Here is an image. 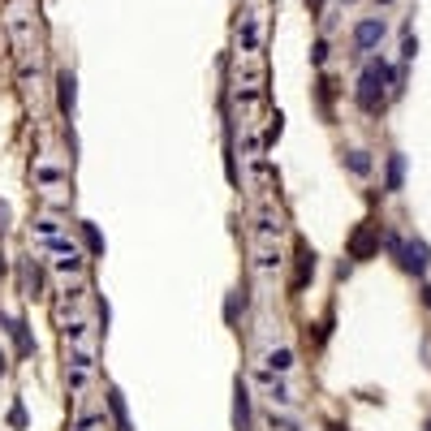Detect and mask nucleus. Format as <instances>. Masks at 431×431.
<instances>
[{
  "label": "nucleus",
  "instance_id": "obj_23",
  "mask_svg": "<svg viewBox=\"0 0 431 431\" xmlns=\"http://www.w3.org/2000/svg\"><path fill=\"white\" fill-rule=\"evenodd\" d=\"M427 431H431V422H427Z\"/></svg>",
  "mask_w": 431,
  "mask_h": 431
},
{
  "label": "nucleus",
  "instance_id": "obj_2",
  "mask_svg": "<svg viewBox=\"0 0 431 431\" xmlns=\"http://www.w3.org/2000/svg\"><path fill=\"white\" fill-rule=\"evenodd\" d=\"M384 242H388V250L397 254V263L405 267V272H414V276H422V272H427V242H422V237H410V242H401L397 233H388Z\"/></svg>",
  "mask_w": 431,
  "mask_h": 431
},
{
  "label": "nucleus",
  "instance_id": "obj_12",
  "mask_svg": "<svg viewBox=\"0 0 431 431\" xmlns=\"http://www.w3.org/2000/svg\"><path fill=\"white\" fill-rule=\"evenodd\" d=\"M293 366V349H272L267 354V371H289Z\"/></svg>",
  "mask_w": 431,
  "mask_h": 431
},
{
  "label": "nucleus",
  "instance_id": "obj_19",
  "mask_svg": "<svg viewBox=\"0 0 431 431\" xmlns=\"http://www.w3.org/2000/svg\"><path fill=\"white\" fill-rule=\"evenodd\" d=\"M319 5H323V0H310V9H319Z\"/></svg>",
  "mask_w": 431,
  "mask_h": 431
},
{
  "label": "nucleus",
  "instance_id": "obj_22",
  "mask_svg": "<svg viewBox=\"0 0 431 431\" xmlns=\"http://www.w3.org/2000/svg\"><path fill=\"white\" fill-rule=\"evenodd\" d=\"M380 5H388V0H380Z\"/></svg>",
  "mask_w": 431,
  "mask_h": 431
},
{
  "label": "nucleus",
  "instance_id": "obj_17",
  "mask_svg": "<svg viewBox=\"0 0 431 431\" xmlns=\"http://www.w3.org/2000/svg\"><path fill=\"white\" fill-rule=\"evenodd\" d=\"M225 319H229V323H233V319H237V293H233V298H229V306H225Z\"/></svg>",
  "mask_w": 431,
  "mask_h": 431
},
{
  "label": "nucleus",
  "instance_id": "obj_18",
  "mask_svg": "<svg viewBox=\"0 0 431 431\" xmlns=\"http://www.w3.org/2000/svg\"><path fill=\"white\" fill-rule=\"evenodd\" d=\"M422 306H427V310H431V285H427V289H422Z\"/></svg>",
  "mask_w": 431,
  "mask_h": 431
},
{
  "label": "nucleus",
  "instance_id": "obj_14",
  "mask_svg": "<svg viewBox=\"0 0 431 431\" xmlns=\"http://www.w3.org/2000/svg\"><path fill=\"white\" fill-rule=\"evenodd\" d=\"M57 267H61V272H78V267H82V259H78V254H69V259H61Z\"/></svg>",
  "mask_w": 431,
  "mask_h": 431
},
{
  "label": "nucleus",
  "instance_id": "obj_7",
  "mask_svg": "<svg viewBox=\"0 0 431 431\" xmlns=\"http://www.w3.org/2000/svg\"><path fill=\"white\" fill-rule=\"evenodd\" d=\"M401 181H405V155H388V173H384V190H388V194H397V190H401Z\"/></svg>",
  "mask_w": 431,
  "mask_h": 431
},
{
  "label": "nucleus",
  "instance_id": "obj_15",
  "mask_svg": "<svg viewBox=\"0 0 431 431\" xmlns=\"http://www.w3.org/2000/svg\"><path fill=\"white\" fill-rule=\"evenodd\" d=\"M414 52H418V39H414V35H405V47H401V57H405V61H414Z\"/></svg>",
  "mask_w": 431,
  "mask_h": 431
},
{
  "label": "nucleus",
  "instance_id": "obj_21",
  "mask_svg": "<svg viewBox=\"0 0 431 431\" xmlns=\"http://www.w3.org/2000/svg\"><path fill=\"white\" fill-rule=\"evenodd\" d=\"M0 371H5V358H0Z\"/></svg>",
  "mask_w": 431,
  "mask_h": 431
},
{
  "label": "nucleus",
  "instance_id": "obj_5",
  "mask_svg": "<svg viewBox=\"0 0 431 431\" xmlns=\"http://www.w3.org/2000/svg\"><path fill=\"white\" fill-rule=\"evenodd\" d=\"M233 431H250V393L242 375L233 380Z\"/></svg>",
  "mask_w": 431,
  "mask_h": 431
},
{
  "label": "nucleus",
  "instance_id": "obj_10",
  "mask_svg": "<svg viewBox=\"0 0 431 431\" xmlns=\"http://www.w3.org/2000/svg\"><path fill=\"white\" fill-rule=\"evenodd\" d=\"M9 332H13V341H18V354L26 358V354H35V341H30V332H26V323L22 319H13L9 323Z\"/></svg>",
  "mask_w": 431,
  "mask_h": 431
},
{
  "label": "nucleus",
  "instance_id": "obj_3",
  "mask_svg": "<svg viewBox=\"0 0 431 431\" xmlns=\"http://www.w3.org/2000/svg\"><path fill=\"white\" fill-rule=\"evenodd\" d=\"M375 250H380V229H375V225H358L349 233V259H371Z\"/></svg>",
  "mask_w": 431,
  "mask_h": 431
},
{
  "label": "nucleus",
  "instance_id": "obj_11",
  "mask_svg": "<svg viewBox=\"0 0 431 431\" xmlns=\"http://www.w3.org/2000/svg\"><path fill=\"white\" fill-rule=\"evenodd\" d=\"M82 237H86V250H91L95 259H103V237H99V229H95L91 220H82Z\"/></svg>",
  "mask_w": 431,
  "mask_h": 431
},
{
  "label": "nucleus",
  "instance_id": "obj_8",
  "mask_svg": "<svg viewBox=\"0 0 431 431\" xmlns=\"http://www.w3.org/2000/svg\"><path fill=\"white\" fill-rule=\"evenodd\" d=\"M108 410H113V418H117V431H134V422H130V410H125V397L113 388L108 393Z\"/></svg>",
  "mask_w": 431,
  "mask_h": 431
},
{
  "label": "nucleus",
  "instance_id": "obj_4",
  "mask_svg": "<svg viewBox=\"0 0 431 431\" xmlns=\"http://www.w3.org/2000/svg\"><path fill=\"white\" fill-rule=\"evenodd\" d=\"M57 103H61V117L74 121V113H78V78H74L69 69L57 78Z\"/></svg>",
  "mask_w": 431,
  "mask_h": 431
},
{
  "label": "nucleus",
  "instance_id": "obj_16",
  "mask_svg": "<svg viewBox=\"0 0 431 431\" xmlns=\"http://www.w3.org/2000/svg\"><path fill=\"white\" fill-rule=\"evenodd\" d=\"M323 57H328V43H315V52H310V61H315V65H323Z\"/></svg>",
  "mask_w": 431,
  "mask_h": 431
},
{
  "label": "nucleus",
  "instance_id": "obj_6",
  "mask_svg": "<svg viewBox=\"0 0 431 431\" xmlns=\"http://www.w3.org/2000/svg\"><path fill=\"white\" fill-rule=\"evenodd\" d=\"M380 39H384V22H380V18H366V22L354 26V47H358V52H371Z\"/></svg>",
  "mask_w": 431,
  "mask_h": 431
},
{
  "label": "nucleus",
  "instance_id": "obj_20",
  "mask_svg": "<svg viewBox=\"0 0 431 431\" xmlns=\"http://www.w3.org/2000/svg\"><path fill=\"white\" fill-rule=\"evenodd\" d=\"M0 272H5V254H0Z\"/></svg>",
  "mask_w": 431,
  "mask_h": 431
},
{
  "label": "nucleus",
  "instance_id": "obj_1",
  "mask_svg": "<svg viewBox=\"0 0 431 431\" xmlns=\"http://www.w3.org/2000/svg\"><path fill=\"white\" fill-rule=\"evenodd\" d=\"M397 74L384 65V61H371L366 69H362V78H358V108L362 113H380L384 108V86L393 82Z\"/></svg>",
  "mask_w": 431,
  "mask_h": 431
},
{
  "label": "nucleus",
  "instance_id": "obj_9",
  "mask_svg": "<svg viewBox=\"0 0 431 431\" xmlns=\"http://www.w3.org/2000/svg\"><path fill=\"white\" fill-rule=\"evenodd\" d=\"M310 272H315V254H310L306 246H298V276H293V289H302V285L310 281Z\"/></svg>",
  "mask_w": 431,
  "mask_h": 431
},
{
  "label": "nucleus",
  "instance_id": "obj_13",
  "mask_svg": "<svg viewBox=\"0 0 431 431\" xmlns=\"http://www.w3.org/2000/svg\"><path fill=\"white\" fill-rule=\"evenodd\" d=\"M345 164H349V173H358V177H366V173H371V159H366V151H349V159H345Z\"/></svg>",
  "mask_w": 431,
  "mask_h": 431
}]
</instances>
